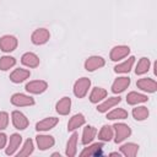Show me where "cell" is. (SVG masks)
I'll use <instances>...</instances> for the list:
<instances>
[{
  "label": "cell",
  "mask_w": 157,
  "mask_h": 157,
  "mask_svg": "<svg viewBox=\"0 0 157 157\" xmlns=\"http://www.w3.org/2000/svg\"><path fill=\"white\" fill-rule=\"evenodd\" d=\"M113 130H114V142L115 144L123 142L125 139H128L131 135V129L129 128V125H126L124 123H115L113 125Z\"/></svg>",
  "instance_id": "1"
},
{
  "label": "cell",
  "mask_w": 157,
  "mask_h": 157,
  "mask_svg": "<svg viewBox=\"0 0 157 157\" xmlns=\"http://www.w3.org/2000/svg\"><path fill=\"white\" fill-rule=\"evenodd\" d=\"M91 87V80L88 77H81L74 83V94L77 98H83Z\"/></svg>",
  "instance_id": "2"
},
{
  "label": "cell",
  "mask_w": 157,
  "mask_h": 157,
  "mask_svg": "<svg viewBox=\"0 0 157 157\" xmlns=\"http://www.w3.org/2000/svg\"><path fill=\"white\" fill-rule=\"evenodd\" d=\"M10 102L15 107H31L36 103L33 97L25 93H13L10 98Z\"/></svg>",
  "instance_id": "3"
},
{
  "label": "cell",
  "mask_w": 157,
  "mask_h": 157,
  "mask_svg": "<svg viewBox=\"0 0 157 157\" xmlns=\"http://www.w3.org/2000/svg\"><path fill=\"white\" fill-rule=\"evenodd\" d=\"M50 38V33L47 28H37L31 34V42L36 45H43L45 44Z\"/></svg>",
  "instance_id": "4"
},
{
  "label": "cell",
  "mask_w": 157,
  "mask_h": 157,
  "mask_svg": "<svg viewBox=\"0 0 157 157\" xmlns=\"http://www.w3.org/2000/svg\"><path fill=\"white\" fill-rule=\"evenodd\" d=\"M18 45V40L15 36L11 34H5L0 38V49L4 53H10L13 52Z\"/></svg>",
  "instance_id": "5"
},
{
  "label": "cell",
  "mask_w": 157,
  "mask_h": 157,
  "mask_svg": "<svg viewBox=\"0 0 157 157\" xmlns=\"http://www.w3.org/2000/svg\"><path fill=\"white\" fill-rule=\"evenodd\" d=\"M25 88L31 94H40L47 91L48 83L44 80H33V81H29L28 83H26Z\"/></svg>",
  "instance_id": "6"
},
{
  "label": "cell",
  "mask_w": 157,
  "mask_h": 157,
  "mask_svg": "<svg viewBox=\"0 0 157 157\" xmlns=\"http://www.w3.org/2000/svg\"><path fill=\"white\" fill-rule=\"evenodd\" d=\"M11 120H12L13 126L17 130H25L29 125V121H28L27 117L20 110H13L11 113Z\"/></svg>",
  "instance_id": "7"
},
{
  "label": "cell",
  "mask_w": 157,
  "mask_h": 157,
  "mask_svg": "<svg viewBox=\"0 0 157 157\" xmlns=\"http://www.w3.org/2000/svg\"><path fill=\"white\" fill-rule=\"evenodd\" d=\"M104 65H105V60H104V58H102L99 55H92V56L87 58L85 61V69L87 71H96V70L103 67Z\"/></svg>",
  "instance_id": "8"
},
{
  "label": "cell",
  "mask_w": 157,
  "mask_h": 157,
  "mask_svg": "<svg viewBox=\"0 0 157 157\" xmlns=\"http://www.w3.org/2000/svg\"><path fill=\"white\" fill-rule=\"evenodd\" d=\"M130 54V48L128 45H115L112 48L109 58L112 61H119L124 58H126Z\"/></svg>",
  "instance_id": "9"
},
{
  "label": "cell",
  "mask_w": 157,
  "mask_h": 157,
  "mask_svg": "<svg viewBox=\"0 0 157 157\" xmlns=\"http://www.w3.org/2000/svg\"><path fill=\"white\" fill-rule=\"evenodd\" d=\"M136 86H137V88H140L141 91L147 92V93H153L157 91V82L150 77L139 78L136 82Z\"/></svg>",
  "instance_id": "10"
},
{
  "label": "cell",
  "mask_w": 157,
  "mask_h": 157,
  "mask_svg": "<svg viewBox=\"0 0 157 157\" xmlns=\"http://www.w3.org/2000/svg\"><path fill=\"white\" fill-rule=\"evenodd\" d=\"M36 142H37V146L40 151H45V150L52 148L55 145V139L50 135L39 134L36 136Z\"/></svg>",
  "instance_id": "11"
},
{
  "label": "cell",
  "mask_w": 157,
  "mask_h": 157,
  "mask_svg": "<svg viewBox=\"0 0 157 157\" xmlns=\"http://www.w3.org/2000/svg\"><path fill=\"white\" fill-rule=\"evenodd\" d=\"M22 144V136L20 134H12L10 136V140H9V144H7V147L5 150V153L7 156H12L16 153V151L20 148Z\"/></svg>",
  "instance_id": "12"
},
{
  "label": "cell",
  "mask_w": 157,
  "mask_h": 157,
  "mask_svg": "<svg viewBox=\"0 0 157 157\" xmlns=\"http://www.w3.org/2000/svg\"><path fill=\"white\" fill-rule=\"evenodd\" d=\"M58 123H59V118L48 117V118H44L43 120H40L36 124V130L37 131H49L53 128H55Z\"/></svg>",
  "instance_id": "13"
},
{
  "label": "cell",
  "mask_w": 157,
  "mask_h": 157,
  "mask_svg": "<svg viewBox=\"0 0 157 157\" xmlns=\"http://www.w3.org/2000/svg\"><path fill=\"white\" fill-rule=\"evenodd\" d=\"M130 82H131L130 77H126V76H121V77L115 78L113 85H112V92L115 94L124 92L130 86Z\"/></svg>",
  "instance_id": "14"
},
{
  "label": "cell",
  "mask_w": 157,
  "mask_h": 157,
  "mask_svg": "<svg viewBox=\"0 0 157 157\" xmlns=\"http://www.w3.org/2000/svg\"><path fill=\"white\" fill-rule=\"evenodd\" d=\"M55 110L59 115H67L71 110V98L70 97L60 98L55 104Z\"/></svg>",
  "instance_id": "15"
},
{
  "label": "cell",
  "mask_w": 157,
  "mask_h": 157,
  "mask_svg": "<svg viewBox=\"0 0 157 157\" xmlns=\"http://www.w3.org/2000/svg\"><path fill=\"white\" fill-rule=\"evenodd\" d=\"M21 63H22V65H25L27 67L34 69V67H37L39 65L40 60H39V58H38L37 54H34L32 52H27V53H25L21 56Z\"/></svg>",
  "instance_id": "16"
},
{
  "label": "cell",
  "mask_w": 157,
  "mask_h": 157,
  "mask_svg": "<svg viewBox=\"0 0 157 157\" xmlns=\"http://www.w3.org/2000/svg\"><path fill=\"white\" fill-rule=\"evenodd\" d=\"M29 76H31L29 70L18 67V69H15V70L10 74V80H11V82H13V83H21V82L26 81Z\"/></svg>",
  "instance_id": "17"
},
{
  "label": "cell",
  "mask_w": 157,
  "mask_h": 157,
  "mask_svg": "<svg viewBox=\"0 0 157 157\" xmlns=\"http://www.w3.org/2000/svg\"><path fill=\"white\" fill-rule=\"evenodd\" d=\"M120 102H121V98H120L119 96H118V97H109V98H107V99L104 98V101L97 105V112H99V113H105V112H108L110 108L118 105Z\"/></svg>",
  "instance_id": "18"
},
{
  "label": "cell",
  "mask_w": 157,
  "mask_h": 157,
  "mask_svg": "<svg viewBox=\"0 0 157 157\" xmlns=\"http://www.w3.org/2000/svg\"><path fill=\"white\" fill-rule=\"evenodd\" d=\"M77 139H78V134L76 131H74L71 134V136L67 140L66 144V150H65V155L67 157H75L77 153Z\"/></svg>",
  "instance_id": "19"
},
{
  "label": "cell",
  "mask_w": 157,
  "mask_h": 157,
  "mask_svg": "<svg viewBox=\"0 0 157 157\" xmlns=\"http://www.w3.org/2000/svg\"><path fill=\"white\" fill-rule=\"evenodd\" d=\"M148 101V97L144 93H140V92H136V91H132V92H129L128 96H126V103L130 104V105H137L140 103H145Z\"/></svg>",
  "instance_id": "20"
},
{
  "label": "cell",
  "mask_w": 157,
  "mask_h": 157,
  "mask_svg": "<svg viewBox=\"0 0 157 157\" xmlns=\"http://www.w3.org/2000/svg\"><path fill=\"white\" fill-rule=\"evenodd\" d=\"M86 123V118L82 113H77L75 115H72L67 123V130L69 131H75L76 129L81 128L82 125H85Z\"/></svg>",
  "instance_id": "21"
},
{
  "label": "cell",
  "mask_w": 157,
  "mask_h": 157,
  "mask_svg": "<svg viewBox=\"0 0 157 157\" xmlns=\"http://www.w3.org/2000/svg\"><path fill=\"white\" fill-rule=\"evenodd\" d=\"M97 135V129L92 125H86L83 128V132H82V139H81V142L83 145H90L94 137Z\"/></svg>",
  "instance_id": "22"
},
{
  "label": "cell",
  "mask_w": 157,
  "mask_h": 157,
  "mask_svg": "<svg viewBox=\"0 0 157 157\" xmlns=\"http://www.w3.org/2000/svg\"><path fill=\"white\" fill-rule=\"evenodd\" d=\"M134 64H135V56H129V58H128L126 60H124L123 63L115 65L114 71H115L117 74H128V72L132 69Z\"/></svg>",
  "instance_id": "23"
},
{
  "label": "cell",
  "mask_w": 157,
  "mask_h": 157,
  "mask_svg": "<svg viewBox=\"0 0 157 157\" xmlns=\"http://www.w3.org/2000/svg\"><path fill=\"white\" fill-rule=\"evenodd\" d=\"M107 91L103 87H93L90 93V101L91 103H99L104 98H107Z\"/></svg>",
  "instance_id": "24"
},
{
  "label": "cell",
  "mask_w": 157,
  "mask_h": 157,
  "mask_svg": "<svg viewBox=\"0 0 157 157\" xmlns=\"http://www.w3.org/2000/svg\"><path fill=\"white\" fill-rule=\"evenodd\" d=\"M102 148H103V142L102 141L96 142V144L90 145L88 147H85L80 152V156H98V155H101Z\"/></svg>",
  "instance_id": "25"
},
{
  "label": "cell",
  "mask_w": 157,
  "mask_h": 157,
  "mask_svg": "<svg viewBox=\"0 0 157 157\" xmlns=\"http://www.w3.org/2000/svg\"><path fill=\"white\" fill-rule=\"evenodd\" d=\"M114 137V130L110 125H103L98 132V139L102 142H109Z\"/></svg>",
  "instance_id": "26"
},
{
  "label": "cell",
  "mask_w": 157,
  "mask_h": 157,
  "mask_svg": "<svg viewBox=\"0 0 157 157\" xmlns=\"http://www.w3.org/2000/svg\"><path fill=\"white\" fill-rule=\"evenodd\" d=\"M137 152H139V145L134 144V142L124 144L120 147V153L126 156V157H134L137 155Z\"/></svg>",
  "instance_id": "27"
},
{
  "label": "cell",
  "mask_w": 157,
  "mask_h": 157,
  "mask_svg": "<svg viewBox=\"0 0 157 157\" xmlns=\"http://www.w3.org/2000/svg\"><path fill=\"white\" fill-rule=\"evenodd\" d=\"M150 66H151L150 59L146 58V56H144V58H141V59L137 61L136 67H135V74H136V75H144V74H146V72L150 70Z\"/></svg>",
  "instance_id": "28"
},
{
  "label": "cell",
  "mask_w": 157,
  "mask_h": 157,
  "mask_svg": "<svg viewBox=\"0 0 157 157\" xmlns=\"http://www.w3.org/2000/svg\"><path fill=\"white\" fill-rule=\"evenodd\" d=\"M148 115H150V112H148L147 107H145V105H140V107H136L132 109V117L135 120L142 121V120L147 119Z\"/></svg>",
  "instance_id": "29"
},
{
  "label": "cell",
  "mask_w": 157,
  "mask_h": 157,
  "mask_svg": "<svg viewBox=\"0 0 157 157\" xmlns=\"http://www.w3.org/2000/svg\"><path fill=\"white\" fill-rule=\"evenodd\" d=\"M128 112L123 108H115L110 112L107 113V119L108 120H118V119H126L128 118Z\"/></svg>",
  "instance_id": "30"
},
{
  "label": "cell",
  "mask_w": 157,
  "mask_h": 157,
  "mask_svg": "<svg viewBox=\"0 0 157 157\" xmlns=\"http://www.w3.org/2000/svg\"><path fill=\"white\" fill-rule=\"evenodd\" d=\"M16 65V59L10 55H4L0 58V70L1 71H7L11 67Z\"/></svg>",
  "instance_id": "31"
},
{
  "label": "cell",
  "mask_w": 157,
  "mask_h": 157,
  "mask_svg": "<svg viewBox=\"0 0 157 157\" xmlns=\"http://www.w3.org/2000/svg\"><path fill=\"white\" fill-rule=\"evenodd\" d=\"M34 151V142L32 139H27L23 144V146L21 147V150L17 152V156H29L32 155Z\"/></svg>",
  "instance_id": "32"
},
{
  "label": "cell",
  "mask_w": 157,
  "mask_h": 157,
  "mask_svg": "<svg viewBox=\"0 0 157 157\" xmlns=\"http://www.w3.org/2000/svg\"><path fill=\"white\" fill-rule=\"evenodd\" d=\"M9 125V114L6 112H0V131L5 130Z\"/></svg>",
  "instance_id": "33"
},
{
  "label": "cell",
  "mask_w": 157,
  "mask_h": 157,
  "mask_svg": "<svg viewBox=\"0 0 157 157\" xmlns=\"http://www.w3.org/2000/svg\"><path fill=\"white\" fill-rule=\"evenodd\" d=\"M6 144H7V136H6V134L0 132V150L4 148L6 146Z\"/></svg>",
  "instance_id": "34"
},
{
  "label": "cell",
  "mask_w": 157,
  "mask_h": 157,
  "mask_svg": "<svg viewBox=\"0 0 157 157\" xmlns=\"http://www.w3.org/2000/svg\"><path fill=\"white\" fill-rule=\"evenodd\" d=\"M109 155H110V156H118V157H119L121 153H120V152H110Z\"/></svg>",
  "instance_id": "35"
},
{
  "label": "cell",
  "mask_w": 157,
  "mask_h": 157,
  "mask_svg": "<svg viewBox=\"0 0 157 157\" xmlns=\"http://www.w3.org/2000/svg\"><path fill=\"white\" fill-rule=\"evenodd\" d=\"M52 156H59V157H60V153H59V152H55V153H53Z\"/></svg>",
  "instance_id": "36"
}]
</instances>
